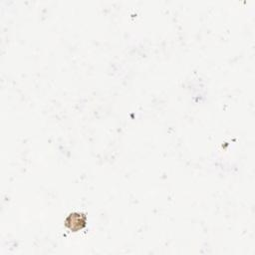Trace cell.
<instances>
[{"instance_id": "6da1fadb", "label": "cell", "mask_w": 255, "mask_h": 255, "mask_svg": "<svg viewBox=\"0 0 255 255\" xmlns=\"http://www.w3.org/2000/svg\"><path fill=\"white\" fill-rule=\"evenodd\" d=\"M87 217L83 213L73 212L68 215L65 220V225L72 231H78L86 226Z\"/></svg>"}]
</instances>
